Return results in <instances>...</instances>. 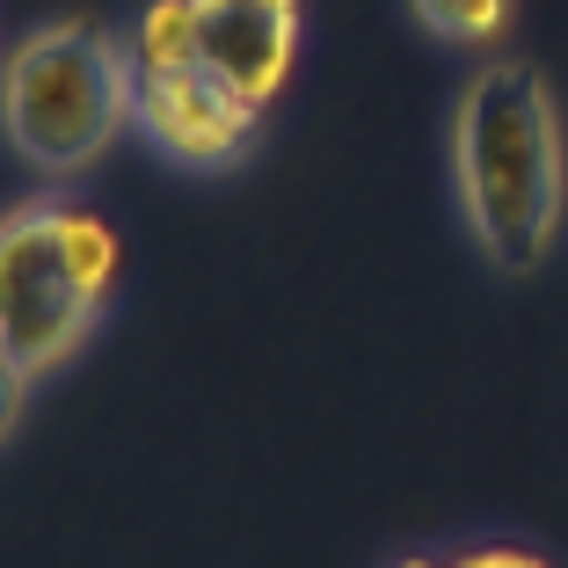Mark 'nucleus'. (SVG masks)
<instances>
[{
	"mask_svg": "<svg viewBox=\"0 0 568 568\" xmlns=\"http://www.w3.org/2000/svg\"><path fill=\"white\" fill-rule=\"evenodd\" d=\"M459 234L496 277H539L568 226V132L554 81L525 59H481L445 118Z\"/></svg>",
	"mask_w": 568,
	"mask_h": 568,
	"instance_id": "obj_1",
	"label": "nucleus"
},
{
	"mask_svg": "<svg viewBox=\"0 0 568 568\" xmlns=\"http://www.w3.org/2000/svg\"><path fill=\"white\" fill-rule=\"evenodd\" d=\"M124 292V226L88 190L51 183L0 212V351L37 386L73 372Z\"/></svg>",
	"mask_w": 568,
	"mask_h": 568,
	"instance_id": "obj_2",
	"label": "nucleus"
},
{
	"mask_svg": "<svg viewBox=\"0 0 568 568\" xmlns=\"http://www.w3.org/2000/svg\"><path fill=\"white\" fill-rule=\"evenodd\" d=\"M132 139L124 30L95 16H44L0 51V146L37 183H88Z\"/></svg>",
	"mask_w": 568,
	"mask_h": 568,
	"instance_id": "obj_3",
	"label": "nucleus"
},
{
	"mask_svg": "<svg viewBox=\"0 0 568 568\" xmlns=\"http://www.w3.org/2000/svg\"><path fill=\"white\" fill-rule=\"evenodd\" d=\"M124 30V73H132V139L175 175H234L255 161L270 118L204 67L190 44L183 0H139Z\"/></svg>",
	"mask_w": 568,
	"mask_h": 568,
	"instance_id": "obj_4",
	"label": "nucleus"
},
{
	"mask_svg": "<svg viewBox=\"0 0 568 568\" xmlns=\"http://www.w3.org/2000/svg\"><path fill=\"white\" fill-rule=\"evenodd\" d=\"M183 22L204 67L263 118H277L306 51V0H183Z\"/></svg>",
	"mask_w": 568,
	"mask_h": 568,
	"instance_id": "obj_5",
	"label": "nucleus"
},
{
	"mask_svg": "<svg viewBox=\"0 0 568 568\" xmlns=\"http://www.w3.org/2000/svg\"><path fill=\"white\" fill-rule=\"evenodd\" d=\"M402 16L416 22V37H430L437 51H488L518 30V0H402Z\"/></svg>",
	"mask_w": 568,
	"mask_h": 568,
	"instance_id": "obj_6",
	"label": "nucleus"
},
{
	"mask_svg": "<svg viewBox=\"0 0 568 568\" xmlns=\"http://www.w3.org/2000/svg\"><path fill=\"white\" fill-rule=\"evenodd\" d=\"M379 568H561V561L525 532H452V539H423V547L386 554Z\"/></svg>",
	"mask_w": 568,
	"mask_h": 568,
	"instance_id": "obj_7",
	"label": "nucleus"
},
{
	"mask_svg": "<svg viewBox=\"0 0 568 568\" xmlns=\"http://www.w3.org/2000/svg\"><path fill=\"white\" fill-rule=\"evenodd\" d=\"M30 394H37V379H30V372H22L8 351H0V452L16 445L22 416H30Z\"/></svg>",
	"mask_w": 568,
	"mask_h": 568,
	"instance_id": "obj_8",
	"label": "nucleus"
}]
</instances>
